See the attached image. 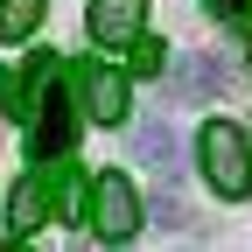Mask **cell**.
I'll return each mask as SVG.
<instances>
[{"label": "cell", "instance_id": "cell-11", "mask_svg": "<svg viewBox=\"0 0 252 252\" xmlns=\"http://www.w3.org/2000/svg\"><path fill=\"white\" fill-rule=\"evenodd\" d=\"M161 42H147V35H133V77H161Z\"/></svg>", "mask_w": 252, "mask_h": 252}, {"label": "cell", "instance_id": "cell-9", "mask_svg": "<svg viewBox=\"0 0 252 252\" xmlns=\"http://www.w3.org/2000/svg\"><path fill=\"white\" fill-rule=\"evenodd\" d=\"M7 224H14V238L35 231V224H49V217H42V189H35V175L14 182V196H7Z\"/></svg>", "mask_w": 252, "mask_h": 252}, {"label": "cell", "instance_id": "cell-6", "mask_svg": "<svg viewBox=\"0 0 252 252\" xmlns=\"http://www.w3.org/2000/svg\"><path fill=\"white\" fill-rule=\"evenodd\" d=\"M35 189H42V217H77V189H84V175L56 154V161H42Z\"/></svg>", "mask_w": 252, "mask_h": 252}, {"label": "cell", "instance_id": "cell-10", "mask_svg": "<svg viewBox=\"0 0 252 252\" xmlns=\"http://www.w3.org/2000/svg\"><path fill=\"white\" fill-rule=\"evenodd\" d=\"M49 0H0V42H28Z\"/></svg>", "mask_w": 252, "mask_h": 252}, {"label": "cell", "instance_id": "cell-12", "mask_svg": "<svg viewBox=\"0 0 252 252\" xmlns=\"http://www.w3.org/2000/svg\"><path fill=\"white\" fill-rule=\"evenodd\" d=\"M154 224L182 231V224H196V217H189V203H182V196H154Z\"/></svg>", "mask_w": 252, "mask_h": 252}, {"label": "cell", "instance_id": "cell-1", "mask_svg": "<svg viewBox=\"0 0 252 252\" xmlns=\"http://www.w3.org/2000/svg\"><path fill=\"white\" fill-rule=\"evenodd\" d=\"M14 112H28V154H35V161L70 154V140H77V98H70L63 63H49V56L28 63V91H21Z\"/></svg>", "mask_w": 252, "mask_h": 252}, {"label": "cell", "instance_id": "cell-14", "mask_svg": "<svg viewBox=\"0 0 252 252\" xmlns=\"http://www.w3.org/2000/svg\"><path fill=\"white\" fill-rule=\"evenodd\" d=\"M14 105H21V91H14V77H7V70H0V112H14Z\"/></svg>", "mask_w": 252, "mask_h": 252}, {"label": "cell", "instance_id": "cell-5", "mask_svg": "<svg viewBox=\"0 0 252 252\" xmlns=\"http://www.w3.org/2000/svg\"><path fill=\"white\" fill-rule=\"evenodd\" d=\"M84 112L98 119V126H126V77L105 70V63H84Z\"/></svg>", "mask_w": 252, "mask_h": 252}, {"label": "cell", "instance_id": "cell-15", "mask_svg": "<svg viewBox=\"0 0 252 252\" xmlns=\"http://www.w3.org/2000/svg\"><path fill=\"white\" fill-rule=\"evenodd\" d=\"M0 252H21V245H14V238H0Z\"/></svg>", "mask_w": 252, "mask_h": 252}, {"label": "cell", "instance_id": "cell-13", "mask_svg": "<svg viewBox=\"0 0 252 252\" xmlns=\"http://www.w3.org/2000/svg\"><path fill=\"white\" fill-rule=\"evenodd\" d=\"M203 7H210L217 21H245V14H252V0H203Z\"/></svg>", "mask_w": 252, "mask_h": 252}, {"label": "cell", "instance_id": "cell-8", "mask_svg": "<svg viewBox=\"0 0 252 252\" xmlns=\"http://www.w3.org/2000/svg\"><path fill=\"white\" fill-rule=\"evenodd\" d=\"M133 161H147L161 182L182 168V161H175V133H168V119H140V126H133Z\"/></svg>", "mask_w": 252, "mask_h": 252}, {"label": "cell", "instance_id": "cell-2", "mask_svg": "<svg viewBox=\"0 0 252 252\" xmlns=\"http://www.w3.org/2000/svg\"><path fill=\"white\" fill-rule=\"evenodd\" d=\"M196 161H203V182H210L224 203H238L245 189H252V154H245V133H238L231 119H203Z\"/></svg>", "mask_w": 252, "mask_h": 252}, {"label": "cell", "instance_id": "cell-3", "mask_svg": "<svg viewBox=\"0 0 252 252\" xmlns=\"http://www.w3.org/2000/svg\"><path fill=\"white\" fill-rule=\"evenodd\" d=\"M91 231H98L105 245H126L140 231V196H133L126 175H98L91 182Z\"/></svg>", "mask_w": 252, "mask_h": 252}, {"label": "cell", "instance_id": "cell-4", "mask_svg": "<svg viewBox=\"0 0 252 252\" xmlns=\"http://www.w3.org/2000/svg\"><path fill=\"white\" fill-rule=\"evenodd\" d=\"M140 21H147V0H91L84 7V28H91V42H133L140 35Z\"/></svg>", "mask_w": 252, "mask_h": 252}, {"label": "cell", "instance_id": "cell-7", "mask_svg": "<svg viewBox=\"0 0 252 252\" xmlns=\"http://www.w3.org/2000/svg\"><path fill=\"white\" fill-rule=\"evenodd\" d=\"M217 91H224V63H210V56H182L175 63V98L182 105H210Z\"/></svg>", "mask_w": 252, "mask_h": 252}]
</instances>
